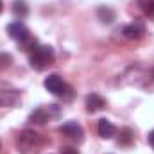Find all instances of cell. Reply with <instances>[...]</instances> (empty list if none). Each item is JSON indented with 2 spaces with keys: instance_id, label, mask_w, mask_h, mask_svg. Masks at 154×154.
I'll return each mask as SVG.
<instances>
[{
  "instance_id": "1",
  "label": "cell",
  "mask_w": 154,
  "mask_h": 154,
  "mask_svg": "<svg viewBox=\"0 0 154 154\" xmlns=\"http://www.w3.org/2000/svg\"><path fill=\"white\" fill-rule=\"evenodd\" d=\"M54 59H56V54H54V48L50 45H36L29 54V63L38 72L50 66L54 63Z\"/></svg>"
},
{
  "instance_id": "2",
  "label": "cell",
  "mask_w": 154,
  "mask_h": 154,
  "mask_svg": "<svg viewBox=\"0 0 154 154\" xmlns=\"http://www.w3.org/2000/svg\"><path fill=\"white\" fill-rule=\"evenodd\" d=\"M43 145V140L34 131H23L18 138V151L22 154H38Z\"/></svg>"
},
{
  "instance_id": "3",
  "label": "cell",
  "mask_w": 154,
  "mask_h": 154,
  "mask_svg": "<svg viewBox=\"0 0 154 154\" xmlns=\"http://www.w3.org/2000/svg\"><path fill=\"white\" fill-rule=\"evenodd\" d=\"M43 86L47 91H50L56 97H63V99H72V88L57 75V74H50L48 77H45Z\"/></svg>"
},
{
  "instance_id": "4",
  "label": "cell",
  "mask_w": 154,
  "mask_h": 154,
  "mask_svg": "<svg viewBox=\"0 0 154 154\" xmlns=\"http://www.w3.org/2000/svg\"><path fill=\"white\" fill-rule=\"evenodd\" d=\"M122 34L125 39H131V41H138L145 36V25L142 22H131L127 25H124L122 29Z\"/></svg>"
},
{
  "instance_id": "5",
  "label": "cell",
  "mask_w": 154,
  "mask_h": 154,
  "mask_svg": "<svg viewBox=\"0 0 154 154\" xmlns=\"http://www.w3.org/2000/svg\"><path fill=\"white\" fill-rule=\"evenodd\" d=\"M7 34L14 39V41H18V43H25L27 39H31L29 29H27L22 22H13V23H9V25H7Z\"/></svg>"
},
{
  "instance_id": "6",
  "label": "cell",
  "mask_w": 154,
  "mask_h": 154,
  "mask_svg": "<svg viewBox=\"0 0 154 154\" xmlns=\"http://www.w3.org/2000/svg\"><path fill=\"white\" fill-rule=\"evenodd\" d=\"M59 133L65 134L70 140H77V142H82V138H84V131H82V127L77 122H65V124H61L59 125Z\"/></svg>"
},
{
  "instance_id": "7",
  "label": "cell",
  "mask_w": 154,
  "mask_h": 154,
  "mask_svg": "<svg viewBox=\"0 0 154 154\" xmlns=\"http://www.w3.org/2000/svg\"><path fill=\"white\" fill-rule=\"evenodd\" d=\"M57 113H59V109H57L56 104H52V106H48V108H38V109H34V111L31 113V122L43 125V124H47V120H50V116L57 115Z\"/></svg>"
},
{
  "instance_id": "8",
  "label": "cell",
  "mask_w": 154,
  "mask_h": 154,
  "mask_svg": "<svg viewBox=\"0 0 154 154\" xmlns=\"http://www.w3.org/2000/svg\"><path fill=\"white\" fill-rule=\"evenodd\" d=\"M20 102L18 90H0V108H14Z\"/></svg>"
},
{
  "instance_id": "9",
  "label": "cell",
  "mask_w": 154,
  "mask_h": 154,
  "mask_svg": "<svg viewBox=\"0 0 154 154\" xmlns=\"http://www.w3.org/2000/svg\"><path fill=\"white\" fill-rule=\"evenodd\" d=\"M106 108V99L102 97V95H99V93H90L88 97H86V109L90 111V113H97V111H100V109H104Z\"/></svg>"
},
{
  "instance_id": "10",
  "label": "cell",
  "mask_w": 154,
  "mask_h": 154,
  "mask_svg": "<svg viewBox=\"0 0 154 154\" xmlns=\"http://www.w3.org/2000/svg\"><path fill=\"white\" fill-rule=\"evenodd\" d=\"M99 134H100V138H104V140H111L116 134V127L109 122V120L100 118V120H99Z\"/></svg>"
},
{
  "instance_id": "11",
  "label": "cell",
  "mask_w": 154,
  "mask_h": 154,
  "mask_svg": "<svg viewBox=\"0 0 154 154\" xmlns=\"http://www.w3.org/2000/svg\"><path fill=\"white\" fill-rule=\"evenodd\" d=\"M97 16H99V20L102 23H113L116 18V13H115V9H111L108 5H100L97 9Z\"/></svg>"
},
{
  "instance_id": "12",
  "label": "cell",
  "mask_w": 154,
  "mask_h": 154,
  "mask_svg": "<svg viewBox=\"0 0 154 154\" xmlns=\"http://www.w3.org/2000/svg\"><path fill=\"white\" fill-rule=\"evenodd\" d=\"M13 14L16 16V18H25L27 14H29V7H27V4L23 2V0H14L13 2Z\"/></svg>"
},
{
  "instance_id": "13",
  "label": "cell",
  "mask_w": 154,
  "mask_h": 154,
  "mask_svg": "<svg viewBox=\"0 0 154 154\" xmlns=\"http://www.w3.org/2000/svg\"><path fill=\"white\" fill-rule=\"evenodd\" d=\"M131 142H133V131H131L129 127L122 129V133H120V138H118V145H129Z\"/></svg>"
},
{
  "instance_id": "14",
  "label": "cell",
  "mask_w": 154,
  "mask_h": 154,
  "mask_svg": "<svg viewBox=\"0 0 154 154\" xmlns=\"http://www.w3.org/2000/svg\"><path fill=\"white\" fill-rule=\"evenodd\" d=\"M140 7L149 18H154V0H140Z\"/></svg>"
},
{
  "instance_id": "15",
  "label": "cell",
  "mask_w": 154,
  "mask_h": 154,
  "mask_svg": "<svg viewBox=\"0 0 154 154\" xmlns=\"http://www.w3.org/2000/svg\"><path fill=\"white\" fill-rule=\"evenodd\" d=\"M11 63H13V57H11L9 54L2 52V54H0V72H2V70H5Z\"/></svg>"
},
{
  "instance_id": "16",
  "label": "cell",
  "mask_w": 154,
  "mask_h": 154,
  "mask_svg": "<svg viewBox=\"0 0 154 154\" xmlns=\"http://www.w3.org/2000/svg\"><path fill=\"white\" fill-rule=\"evenodd\" d=\"M61 154H79V151L74 149V147H63L61 149Z\"/></svg>"
},
{
  "instance_id": "17",
  "label": "cell",
  "mask_w": 154,
  "mask_h": 154,
  "mask_svg": "<svg viewBox=\"0 0 154 154\" xmlns=\"http://www.w3.org/2000/svg\"><path fill=\"white\" fill-rule=\"evenodd\" d=\"M147 142H149V145L154 149V129L149 133V134H147Z\"/></svg>"
},
{
  "instance_id": "18",
  "label": "cell",
  "mask_w": 154,
  "mask_h": 154,
  "mask_svg": "<svg viewBox=\"0 0 154 154\" xmlns=\"http://www.w3.org/2000/svg\"><path fill=\"white\" fill-rule=\"evenodd\" d=\"M2 11H4V2L0 0V13H2Z\"/></svg>"
}]
</instances>
